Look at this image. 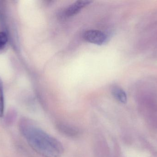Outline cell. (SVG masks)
<instances>
[{
	"instance_id": "cell-7",
	"label": "cell",
	"mask_w": 157,
	"mask_h": 157,
	"mask_svg": "<svg viewBox=\"0 0 157 157\" xmlns=\"http://www.w3.org/2000/svg\"><path fill=\"white\" fill-rule=\"evenodd\" d=\"M7 36L3 31L0 32V50L3 49L7 42Z\"/></svg>"
},
{
	"instance_id": "cell-6",
	"label": "cell",
	"mask_w": 157,
	"mask_h": 157,
	"mask_svg": "<svg viewBox=\"0 0 157 157\" xmlns=\"http://www.w3.org/2000/svg\"><path fill=\"white\" fill-rule=\"evenodd\" d=\"M4 97L2 83L0 79V118L3 116L4 112Z\"/></svg>"
},
{
	"instance_id": "cell-3",
	"label": "cell",
	"mask_w": 157,
	"mask_h": 157,
	"mask_svg": "<svg viewBox=\"0 0 157 157\" xmlns=\"http://www.w3.org/2000/svg\"><path fill=\"white\" fill-rule=\"evenodd\" d=\"M56 128L61 134L71 138L77 137L79 133V131L76 127L64 123H58L56 124Z\"/></svg>"
},
{
	"instance_id": "cell-4",
	"label": "cell",
	"mask_w": 157,
	"mask_h": 157,
	"mask_svg": "<svg viewBox=\"0 0 157 157\" xmlns=\"http://www.w3.org/2000/svg\"><path fill=\"white\" fill-rule=\"evenodd\" d=\"M91 2V1L83 0L76 1L66 8L64 13V15L67 17L73 16L78 14L82 8L88 5Z\"/></svg>"
},
{
	"instance_id": "cell-2",
	"label": "cell",
	"mask_w": 157,
	"mask_h": 157,
	"mask_svg": "<svg viewBox=\"0 0 157 157\" xmlns=\"http://www.w3.org/2000/svg\"><path fill=\"white\" fill-rule=\"evenodd\" d=\"M84 38L88 42L97 45H102L107 40V36L102 31L95 29L87 30L84 34Z\"/></svg>"
},
{
	"instance_id": "cell-5",
	"label": "cell",
	"mask_w": 157,
	"mask_h": 157,
	"mask_svg": "<svg viewBox=\"0 0 157 157\" xmlns=\"http://www.w3.org/2000/svg\"><path fill=\"white\" fill-rule=\"evenodd\" d=\"M112 93L116 100L121 103H126L127 102V96L126 93L119 87L114 86L112 89Z\"/></svg>"
},
{
	"instance_id": "cell-1",
	"label": "cell",
	"mask_w": 157,
	"mask_h": 157,
	"mask_svg": "<svg viewBox=\"0 0 157 157\" xmlns=\"http://www.w3.org/2000/svg\"><path fill=\"white\" fill-rule=\"evenodd\" d=\"M19 128L30 147L44 157H60L63 153V146L56 138L32 124L26 119L20 121Z\"/></svg>"
},
{
	"instance_id": "cell-8",
	"label": "cell",
	"mask_w": 157,
	"mask_h": 157,
	"mask_svg": "<svg viewBox=\"0 0 157 157\" xmlns=\"http://www.w3.org/2000/svg\"><path fill=\"white\" fill-rule=\"evenodd\" d=\"M16 117L15 114L13 113H12L11 114H8L6 117V123L10 124L12 123L13 121L14 120H15V118Z\"/></svg>"
}]
</instances>
